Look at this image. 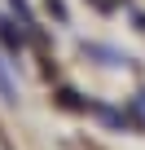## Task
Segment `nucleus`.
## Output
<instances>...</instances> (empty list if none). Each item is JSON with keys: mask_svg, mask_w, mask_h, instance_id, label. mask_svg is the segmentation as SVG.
<instances>
[{"mask_svg": "<svg viewBox=\"0 0 145 150\" xmlns=\"http://www.w3.org/2000/svg\"><path fill=\"white\" fill-rule=\"evenodd\" d=\"M0 97L5 102H18V88H13V75H9V66L0 62Z\"/></svg>", "mask_w": 145, "mask_h": 150, "instance_id": "obj_1", "label": "nucleus"}]
</instances>
